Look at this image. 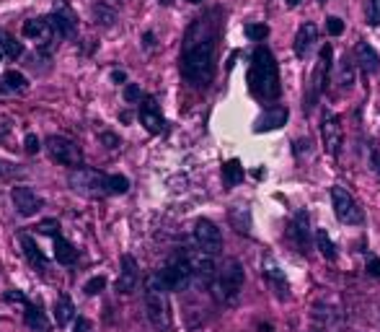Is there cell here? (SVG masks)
<instances>
[{
  "mask_svg": "<svg viewBox=\"0 0 380 332\" xmlns=\"http://www.w3.org/2000/svg\"><path fill=\"white\" fill-rule=\"evenodd\" d=\"M23 148H26V154H29V156H34V154H39L42 143H39V138H36L34 132H29V135L23 138Z\"/></svg>",
  "mask_w": 380,
  "mask_h": 332,
  "instance_id": "f35d334b",
  "label": "cell"
},
{
  "mask_svg": "<svg viewBox=\"0 0 380 332\" xmlns=\"http://www.w3.org/2000/svg\"><path fill=\"white\" fill-rule=\"evenodd\" d=\"M368 273L372 275V278H380V260L378 257H370L368 260Z\"/></svg>",
  "mask_w": 380,
  "mask_h": 332,
  "instance_id": "b9f144b4",
  "label": "cell"
},
{
  "mask_svg": "<svg viewBox=\"0 0 380 332\" xmlns=\"http://www.w3.org/2000/svg\"><path fill=\"white\" fill-rule=\"evenodd\" d=\"M316 244H318V249H321V254L326 257V260H334L336 257V244L331 241V237H329L323 228L316 231Z\"/></svg>",
  "mask_w": 380,
  "mask_h": 332,
  "instance_id": "1f68e13d",
  "label": "cell"
},
{
  "mask_svg": "<svg viewBox=\"0 0 380 332\" xmlns=\"http://www.w3.org/2000/svg\"><path fill=\"white\" fill-rule=\"evenodd\" d=\"M161 3H171V0H161Z\"/></svg>",
  "mask_w": 380,
  "mask_h": 332,
  "instance_id": "f5cc1de1",
  "label": "cell"
},
{
  "mask_svg": "<svg viewBox=\"0 0 380 332\" xmlns=\"http://www.w3.org/2000/svg\"><path fill=\"white\" fill-rule=\"evenodd\" d=\"M11 200H13V208L21 215H34L42 208V198L31 187H23V185L21 187H13Z\"/></svg>",
  "mask_w": 380,
  "mask_h": 332,
  "instance_id": "2e32d148",
  "label": "cell"
},
{
  "mask_svg": "<svg viewBox=\"0 0 380 332\" xmlns=\"http://www.w3.org/2000/svg\"><path fill=\"white\" fill-rule=\"evenodd\" d=\"M3 55H5V52H3V49H0V60H3Z\"/></svg>",
  "mask_w": 380,
  "mask_h": 332,
  "instance_id": "681fc988",
  "label": "cell"
},
{
  "mask_svg": "<svg viewBox=\"0 0 380 332\" xmlns=\"http://www.w3.org/2000/svg\"><path fill=\"white\" fill-rule=\"evenodd\" d=\"M189 3H202V0H189Z\"/></svg>",
  "mask_w": 380,
  "mask_h": 332,
  "instance_id": "f907efd6",
  "label": "cell"
},
{
  "mask_svg": "<svg viewBox=\"0 0 380 332\" xmlns=\"http://www.w3.org/2000/svg\"><path fill=\"white\" fill-rule=\"evenodd\" d=\"M370 26H380V0H368V13H365Z\"/></svg>",
  "mask_w": 380,
  "mask_h": 332,
  "instance_id": "d590c367",
  "label": "cell"
},
{
  "mask_svg": "<svg viewBox=\"0 0 380 332\" xmlns=\"http://www.w3.org/2000/svg\"><path fill=\"white\" fill-rule=\"evenodd\" d=\"M140 122H142V128L150 135H158L163 130V115H161V107L155 104V99H145L140 104Z\"/></svg>",
  "mask_w": 380,
  "mask_h": 332,
  "instance_id": "ac0fdd59",
  "label": "cell"
},
{
  "mask_svg": "<svg viewBox=\"0 0 380 332\" xmlns=\"http://www.w3.org/2000/svg\"><path fill=\"white\" fill-rule=\"evenodd\" d=\"M11 119L8 117H0V141H3V138H5V135H8V132H11Z\"/></svg>",
  "mask_w": 380,
  "mask_h": 332,
  "instance_id": "ee69618b",
  "label": "cell"
},
{
  "mask_svg": "<svg viewBox=\"0 0 380 332\" xmlns=\"http://www.w3.org/2000/svg\"><path fill=\"white\" fill-rule=\"evenodd\" d=\"M223 182H225V187H236V185H241L243 182L241 161H228V164L223 166Z\"/></svg>",
  "mask_w": 380,
  "mask_h": 332,
  "instance_id": "f1b7e54d",
  "label": "cell"
},
{
  "mask_svg": "<svg viewBox=\"0 0 380 332\" xmlns=\"http://www.w3.org/2000/svg\"><path fill=\"white\" fill-rule=\"evenodd\" d=\"M73 314H75L73 298H70L68 294H60L58 301H55V322H58V327H65V324L73 320Z\"/></svg>",
  "mask_w": 380,
  "mask_h": 332,
  "instance_id": "603a6c76",
  "label": "cell"
},
{
  "mask_svg": "<svg viewBox=\"0 0 380 332\" xmlns=\"http://www.w3.org/2000/svg\"><path fill=\"white\" fill-rule=\"evenodd\" d=\"M329 71H331V45H323L321 47V60L313 71L311 78V88H308V104H313L318 96H321L323 86H326V78H329Z\"/></svg>",
  "mask_w": 380,
  "mask_h": 332,
  "instance_id": "7c38bea8",
  "label": "cell"
},
{
  "mask_svg": "<svg viewBox=\"0 0 380 332\" xmlns=\"http://www.w3.org/2000/svg\"><path fill=\"white\" fill-rule=\"evenodd\" d=\"M264 278H266V283H269V288H272V294H275L277 298H282V301H288L290 281L272 254H264Z\"/></svg>",
  "mask_w": 380,
  "mask_h": 332,
  "instance_id": "8fae6325",
  "label": "cell"
},
{
  "mask_svg": "<svg viewBox=\"0 0 380 332\" xmlns=\"http://www.w3.org/2000/svg\"><path fill=\"white\" fill-rule=\"evenodd\" d=\"M75 332H93V324L86 317H78V322H75Z\"/></svg>",
  "mask_w": 380,
  "mask_h": 332,
  "instance_id": "7bdbcfd3",
  "label": "cell"
},
{
  "mask_svg": "<svg viewBox=\"0 0 380 332\" xmlns=\"http://www.w3.org/2000/svg\"><path fill=\"white\" fill-rule=\"evenodd\" d=\"M161 281L166 285V291H184L186 285L194 281V270L189 265V257L181 254V257L168 262L161 270Z\"/></svg>",
  "mask_w": 380,
  "mask_h": 332,
  "instance_id": "8992f818",
  "label": "cell"
},
{
  "mask_svg": "<svg viewBox=\"0 0 380 332\" xmlns=\"http://www.w3.org/2000/svg\"><path fill=\"white\" fill-rule=\"evenodd\" d=\"M243 32H246L249 39H256V42H259V39H266V34H269V29H266L264 24H249Z\"/></svg>",
  "mask_w": 380,
  "mask_h": 332,
  "instance_id": "8d00e7d4",
  "label": "cell"
},
{
  "mask_svg": "<svg viewBox=\"0 0 380 332\" xmlns=\"http://www.w3.org/2000/svg\"><path fill=\"white\" fill-rule=\"evenodd\" d=\"M288 237H290V241L295 244V249H298L300 254H308V252H311L313 231H311V224H308V213H305V211L295 213V218L290 221Z\"/></svg>",
  "mask_w": 380,
  "mask_h": 332,
  "instance_id": "30bf717a",
  "label": "cell"
},
{
  "mask_svg": "<svg viewBox=\"0 0 380 332\" xmlns=\"http://www.w3.org/2000/svg\"><path fill=\"white\" fill-rule=\"evenodd\" d=\"M326 29H329V34L331 36H339L344 32V21H342L339 16H329V19H326Z\"/></svg>",
  "mask_w": 380,
  "mask_h": 332,
  "instance_id": "74e56055",
  "label": "cell"
},
{
  "mask_svg": "<svg viewBox=\"0 0 380 332\" xmlns=\"http://www.w3.org/2000/svg\"><path fill=\"white\" fill-rule=\"evenodd\" d=\"M313 320L318 322V324L336 327V324H339V309H334V307H313Z\"/></svg>",
  "mask_w": 380,
  "mask_h": 332,
  "instance_id": "4dcf8cb0",
  "label": "cell"
},
{
  "mask_svg": "<svg viewBox=\"0 0 380 332\" xmlns=\"http://www.w3.org/2000/svg\"><path fill=\"white\" fill-rule=\"evenodd\" d=\"M0 49L8 55V58H21L23 55V45L21 42H16V36H11L5 29H0Z\"/></svg>",
  "mask_w": 380,
  "mask_h": 332,
  "instance_id": "f546056e",
  "label": "cell"
},
{
  "mask_svg": "<svg viewBox=\"0 0 380 332\" xmlns=\"http://www.w3.org/2000/svg\"><path fill=\"white\" fill-rule=\"evenodd\" d=\"M243 265L238 260H228L223 268L218 270V275H215V281H212V294H215V298L218 301H223V304H231L233 298L241 294L243 288Z\"/></svg>",
  "mask_w": 380,
  "mask_h": 332,
  "instance_id": "277c9868",
  "label": "cell"
},
{
  "mask_svg": "<svg viewBox=\"0 0 380 332\" xmlns=\"http://www.w3.org/2000/svg\"><path fill=\"white\" fill-rule=\"evenodd\" d=\"M355 78H357V71H355V62H349V58H342L339 65H336V83L342 88H352L355 86Z\"/></svg>",
  "mask_w": 380,
  "mask_h": 332,
  "instance_id": "4316f807",
  "label": "cell"
},
{
  "mask_svg": "<svg viewBox=\"0 0 380 332\" xmlns=\"http://www.w3.org/2000/svg\"><path fill=\"white\" fill-rule=\"evenodd\" d=\"M194 241L197 247L202 252H207V254H218L223 249V234H220L218 226L207 221V218H199L194 224Z\"/></svg>",
  "mask_w": 380,
  "mask_h": 332,
  "instance_id": "9c48e42d",
  "label": "cell"
},
{
  "mask_svg": "<svg viewBox=\"0 0 380 332\" xmlns=\"http://www.w3.org/2000/svg\"><path fill=\"white\" fill-rule=\"evenodd\" d=\"M21 247H23V252H26V260L31 262V268H39V270H45V268H47L45 254H42V249L36 247V241L29 237V234H23V237H21Z\"/></svg>",
  "mask_w": 380,
  "mask_h": 332,
  "instance_id": "d4e9b609",
  "label": "cell"
},
{
  "mask_svg": "<svg viewBox=\"0 0 380 332\" xmlns=\"http://www.w3.org/2000/svg\"><path fill=\"white\" fill-rule=\"evenodd\" d=\"M321 138H323V145H326V151L331 156H339V151H342V141H344V135H342V122H339V117H334V115H323L321 119Z\"/></svg>",
  "mask_w": 380,
  "mask_h": 332,
  "instance_id": "4fadbf2b",
  "label": "cell"
},
{
  "mask_svg": "<svg viewBox=\"0 0 380 332\" xmlns=\"http://www.w3.org/2000/svg\"><path fill=\"white\" fill-rule=\"evenodd\" d=\"M106 177H109V174L93 171V169H73L68 182H70V187L78 192V195H86V198H101V195H109V190H106Z\"/></svg>",
  "mask_w": 380,
  "mask_h": 332,
  "instance_id": "5b68a950",
  "label": "cell"
},
{
  "mask_svg": "<svg viewBox=\"0 0 380 332\" xmlns=\"http://www.w3.org/2000/svg\"><path fill=\"white\" fill-rule=\"evenodd\" d=\"M231 224L233 228H238L241 234H249L251 231V211L246 205H236L231 211Z\"/></svg>",
  "mask_w": 380,
  "mask_h": 332,
  "instance_id": "83f0119b",
  "label": "cell"
},
{
  "mask_svg": "<svg viewBox=\"0 0 380 332\" xmlns=\"http://www.w3.org/2000/svg\"><path fill=\"white\" fill-rule=\"evenodd\" d=\"M331 208H334V215L342 224L349 226L362 224V211H359L357 200L344 187H331Z\"/></svg>",
  "mask_w": 380,
  "mask_h": 332,
  "instance_id": "52a82bcc",
  "label": "cell"
},
{
  "mask_svg": "<svg viewBox=\"0 0 380 332\" xmlns=\"http://www.w3.org/2000/svg\"><path fill=\"white\" fill-rule=\"evenodd\" d=\"M26 78H23V73L18 71H8L5 73V88L8 91H26Z\"/></svg>",
  "mask_w": 380,
  "mask_h": 332,
  "instance_id": "836d02e7",
  "label": "cell"
},
{
  "mask_svg": "<svg viewBox=\"0 0 380 332\" xmlns=\"http://www.w3.org/2000/svg\"><path fill=\"white\" fill-rule=\"evenodd\" d=\"M0 166H3V164H0ZM3 171H5V169H0V174H3Z\"/></svg>",
  "mask_w": 380,
  "mask_h": 332,
  "instance_id": "816d5d0a",
  "label": "cell"
},
{
  "mask_svg": "<svg viewBox=\"0 0 380 332\" xmlns=\"http://www.w3.org/2000/svg\"><path fill=\"white\" fill-rule=\"evenodd\" d=\"M55 260L60 265H73V262L78 260V249L73 247L68 239L55 237Z\"/></svg>",
  "mask_w": 380,
  "mask_h": 332,
  "instance_id": "484cf974",
  "label": "cell"
},
{
  "mask_svg": "<svg viewBox=\"0 0 380 332\" xmlns=\"http://www.w3.org/2000/svg\"><path fill=\"white\" fill-rule=\"evenodd\" d=\"M298 3H300V0H288V5H290V8H295Z\"/></svg>",
  "mask_w": 380,
  "mask_h": 332,
  "instance_id": "c3c4849f",
  "label": "cell"
},
{
  "mask_svg": "<svg viewBox=\"0 0 380 332\" xmlns=\"http://www.w3.org/2000/svg\"><path fill=\"white\" fill-rule=\"evenodd\" d=\"M355 58H357V68L365 71L368 75L380 71V55L370 42H359L357 47H355Z\"/></svg>",
  "mask_w": 380,
  "mask_h": 332,
  "instance_id": "ffe728a7",
  "label": "cell"
},
{
  "mask_svg": "<svg viewBox=\"0 0 380 332\" xmlns=\"http://www.w3.org/2000/svg\"><path fill=\"white\" fill-rule=\"evenodd\" d=\"M316 42H318V26L313 24V21H305V24H300L298 34H295L292 49H295V55L300 60H305L311 55V49L316 47Z\"/></svg>",
  "mask_w": 380,
  "mask_h": 332,
  "instance_id": "9a60e30c",
  "label": "cell"
},
{
  "mask_svg": "<svg viewBox=\"0 0 380 332\" xmlns=\"http://www.w3.org/2000/svg\"><path fill=\"white\" fill-rule=\"evenodd\" d=\"M140 88L135 86V83H129V86H125V102L127 104H132V102H140Z\"/></svg>",
  "mask_w": 380,
  "mask_h": 332,
  "instance_id": "ab89813d",
  "label": "cell"
},
{
  "mask_svg": "<svg viewBox=\"0 0 380 332\" xmlns=\"http://www.w3.org/2000/svg\"><path fill=\"white\" fill-rule=\"evenodd\" d=\"M249 88L251 94L264 102V104H272L279 99L282 88H279V68H277L275 55L266 47L253 49L251 55V68H249Z\"/></svg>",
  "mask_w": 380,
  "mask_h": 332,
  "instance_id": "6da1fadb",
  "label": "cell"
},
{
  "mask_svg": "<svg viewBox=\"0 0 380 332\" xmlns=\"http://www.w3.org/2000/svg\"><path fill=\"white\" fill-rule=\"evenodd\" d=\"M106 190H109V195H125L129 190V179L125 174H109L106 177Z\"/></svg>",
  "mask_w": 380,
  "mask_h": 332,
  "instance_id": "d6a6232c",
  "label": "cell"
},
{
  "mask_svg": "<svg viewBox=\"0 0 380 332\" xmlns=\"http://www.w3.org/2000/svg\"><path fill=\"white\" fill-rule=\"evenodd\" d=\"M104 285H106L104 275H96V278H91L88 283L83 285V291H86L88 296H96V294H101V291H104Z\"/></svg>",
  "mask_w": 380,
  "mask_h": 332,
  "instance_id": "e575fe53",
  "label": "cell"
},
{
  "mask_svg": "<svg viewBox=\"0 0 380 332\" xmlns=\"http://www.w3.org/2000/svg\"><path fill=\"white\" fill-rule=\"evenodd\" d=\"M145 309H148V320L155 330H168L171 324V311L166 301V285L161 281V273L150 275L145 285Z\"/></svg>",
  "mask_w": 380,
  "mask_h": 332,
  "instance_id": "3957f363",
  "label": "cell"
},
{
  "mask_svg": "<svg viewBox=\"0 0 380 332\" xmlns=\"http://www.w3.org/2000/svg\"><path fill=\"white\" fill-rule=\"evenodd\" d=\"M140 283V270H138V260L132 254H125L122 257V270H119V278H116V291L119 294H132Z\"/></svg>",
  "mask_w": 380,
  "mask_h": 332,
  "instance_id": "5bb4252c",
  "label": "cell"
},
{
  "mask_svg": "<svg viewBox=\"0 0 380 332\" xmlns=\"http://www.w3.org/2000/svg\"><path fill=\"white\" fill-rule=\"evenodd\" d=\"M52 34H55V29L49 24V19H29L23 24V36L36 39V42H49Z\"/></svg>",
  "mask_w": 380,
  "mask_h": 332,
  "instance_id": "44dd1931",
  "label": "cell"
},
{
  "mask_svg": "<svg viewBox=\"0 0 380 332\" xmlns=\"http://www.w3.org/2000/svg\"><path fill=\"white\" fill-rule=\"evenodd\" d=\"M372 169H375V174L380 179V154H372Z\"/></svg>",
  "mask_w": 380,
  "mask_h": 332,
  "instance_id": "7dc6e473",
  "label": "cell"
},
{
  "mask_svg": "<svg viewBox=\"0 0 380 332\" xmlns=\"http://www.w3.org/2000/svg\"><path fill=\"white\" fill-rule=\"evenodd\" d=\"M212 60H215V42L210 36L197 39V42L189 39L184 47V58H181V71L186 81L207 86L212 81Z\"/></svg>",
  "mask_w": 380,
  "mask_h": 332,
  "instance_id": "7a4b0ae2",
  "label": "cell"
},
{
  "mask_svg": "<svg viewBox=\"0 0 380 332\" xmlns=\"http://www.w3.org/2000/svg\"><path fill=\"white\" fill-rule=\"evenodd\" d=\"M318 3H326V0H318Z\"/></svg>",
  "mask_w": 380,
  "mask_h": 332,
  "instance_id": "db71d44e",
  "label": "cell"
},
{
  "mask_svg": "<svg viewBox=\"0 0 380 332\" xmlns=\"http://www.w3.org/2000/svg\"><path fill=\"white\" fill-rule=\"evenodd\" d=\"M49 24L55 29V34L58 36H73L75 34V21H73V16L68 11H55L49 16Z\"/></svg>",
  "mask_w": 380,
  "mask_h": 332,
  "instance_id": "7402d4cb",
  "label": "cell"
},
{
  "mask_svg": "<svg viewBox=\"0 0 380 332\" xmlns=\"http://www.w3.org/2000/svg\"><path fill=\"white\" fill-rule=\"evenodd\" d=\"M186 257H189V265H192V270H194V281H199V283H207V281H212V275H218L215 273L212 254H207V252L197 249V252H189Z\"/></svg>",
  "mask_w": 380,
  "mask_h": 332,
  "instance_id": "e0dca14e",
  "label": "cell"
},
{
  "mask_svg": "<svg viewBox=\"0 0 380 332\" xmlns=\"http://www.w3.org/2000/svg\"><path fill=\"white\" fill-rule=\"evenodd\" d=\"M101 138H104V143H109V148H116V145H119V138H116V135H112V132H104Z\"/></svg>",
  "mask_w": 380,
  "mask_h": 332,
  "instance_id": "f6af8a7d",
  "label": "cell"
},
{
  "mask_svg": "<svg viewBox=\"0 0 380 332\" xmlns=\"http://www.w3.org/2000/svg\"><path fill=\"white\" fill-rule=\"evenodd\" d=\"M288 125V109L285 107H269L264 109V115L256 119L253 130L256 132H269V130H279Z\"/></svg>",
  "mask_w": 380,
  "mask_h": 332,
  "instance_id": "d6986e66",
  "label": "cell"
},
{
  "mask_svg": "<svg viewBox=\"0 0 380 332\" xmlns=\"http://www.w3.org/2000/svg\"><path fill=\"white\" fill-rule=\"evenodd\" d=\"M39 228H42V231H55V228H60V226H58V221H45Z\"/></svg>",
  "mask_w": 380,
  "mask_h": 332,
  "instance_id": "bcb514c9",
  "label": "cell"
},
{
  "mask_svg": "<svg viewBox=\"0 0 380 332\" xmlns=\"http://www.w3.org/2000/svg\"><path fill=\"white\" fill-rule=\"evenodd\" d=\"M47 151L52 156V161H58V164H65V166L81 164V148H78V143L65 138V135H52L47 141Z\"/></svg>",
  "mask_w": 380,
  "mask_h": 332,
  "instance_id": "ba28073f",
  "label": "cell"
},
{
  "mask_svg": "<svg viewBox=\"0 0 380 332\" xmlns=\"http://www.w3.org/2000/svg\"><path fill=\"white\" fill-rule=\"evenodd\" d=\"M5 301H18L23 307H29V301H26V296H23L21 291H8V294H5Z\"/></svg>",
  "mask_w": 380,
  "mask_h": 332,
  "instance_id": "60d3db41",
  "label": "cell"
},
{
  "mask_svg": "<svg viewBox=\"0 0 380 332\" xmlns=\"http://www.w3.org/2000/svg\"><path fill=\"white\" fill-rule=\"evenodd\" d=\"M23 320H26V324H29V330L31 332H49L52 327H49V320L45 317V311L39 307H26V314H23Z\"/></svg>",
  "mask_w": 380,
  "mask_h": 332,
  "instance_id": "cb8c5ba5",
  "label": "cell"
}]
</instances>
